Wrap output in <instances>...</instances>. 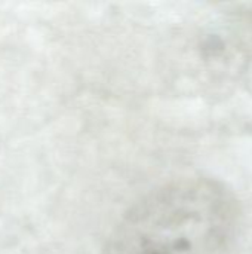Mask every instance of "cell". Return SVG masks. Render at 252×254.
<instances>
[{"mask_svg": "<svg viewBox=\"0 0 252 254\" xmlns=\"http://www.w3.org/2000/svg\"><path fill=\"white\" fill-rule=\"evenodd\" d=\"M236 226V204L212 180L169 185L134 207L105 254H218Z\"/></svg>", "mask_w": 252, "mask_h": 254, "instance_id": "6da1fadb", "label": "cell"}]
</instances>
